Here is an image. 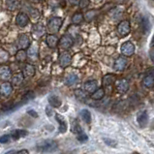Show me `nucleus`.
<instances>
[{
	"label": "nucleus",
	"mask_w": 154,
	"mask_h": 154,
	"mask_svg": "<svg viewBox=\"0 0 154 154\" xmlns=\"http://www.w3.org/2000/svg\"><path fill=\"white\" fill-rule=\"evenodd\" d=\"M58 144L54 140H45L37 144V149L42 152H54L56 150Z\"/></svg>",
	"instance_id": "f257e3e1"
},
{
	"label": "nucleus",
	"mask_w": 154,
	"mask_h": 154,
	"mask_svg": "<svg viewBox=\"0 0 154 154\" xmlns=\"http://www.w3.org/2000/svg\"><path fill=\"white\" fill-rule=\"evenodd\" d=\"M62 23H63V20L61 19V17H51L49 20V23H48V27H49L51 33H56L59 31L61 25H62Z\"/></svg>",
	"instance_id": "f03ea898"
},
{
	"label": "nucleus",
	"mask_w": 154,
	"mask_h": 154,
	"mask_svg": "<svg viewBox=\"0 0 154 154\" xmlns=\"http://www.w3.org/2000/svg\"><path fill=\"white\" fill-rule=\"evenodd\" d=\"M116 89L118 93L124 94L129 89V82L125 79H120V80L116 81Z\"/></svg>",
	"instance_id": "7ed1b4c3"
},
{
	"label": "nucleus",
	"mask_w": 154,
	"mask_h": 154,
	"mask_svg": "<svg viewBox=\"0 0 154 154\" xmlns=\"http://www.w3.org/2000/svg\"><path fill=\"white\" fill-rule=\"evenodd\" d=\"M134 52H135V46L132 42L127 41L122 44L121 54L124 56H131L134 54Z\"/></svg>",
	"instance_id": "20e7f679"
},
{
	"label": "nucleus",
	"mask_w": 154,
	"mask_h": 154,
	"mask_svg": "<svg viewBox=\"0 0 154 154\" xmlns=\"http://www.w3.org/2000/svg\"><path fill=\"white\" fill-rule=\"evenodd\" d=\"M130 30H131V27H130V23L128 20L121 21L117 26V32L122 37L127 36V35L130 33Z\"/></svg>",
	"instance_id": "39448f33"
},
{
	"label": "nucleus",
	"mask_w": 154,
	"mask_h": 154,
	"mask_svg": "<svg viewBox=\"0 0 154 154\" xmlns=\"http://www.w3.org/2000/svg\"><path fill=\"white\" fill-rule=\"evenodd\" d=\"M127 62H128V61H127V59L124 56H119L116 61H114L113 69L116 70V71H123V70L126 68Z\"/></svg>",
	"instance_id": "423d86ee"
},
{
	"label": "nucleus",
	"mask_w": 154,
	"mask_h": 154,
	"mask_svg": "<svg viewBox=\"0 0 154 154\" xmlns=\"http://www.w3.org/2000/svg\"><path fill=\"white\" fill-rule=\"evenodd\" d=\"M30 45V39L28 37V35L26 34H21L19 37V40H17V46L20 50H25L27 49Z\"/></svg>",
	"instance_id": "0eeeda50"
},
{
	"label": "nucleus",
	"mask_w": 154,
	"mask_h": 154,
	"mask_svg": "<svg viewBox=\"0 0 154 154\" xmlns=\"http://www.w3.org/2000/svg\"><path fill=\"white\" fill-rule=\"evenodd\" d=\"M56 120L58 121L59 123V127H58V131L59 133L61 134H64L66 131L68 129V125H67V121H66L65 117L63 116H61V114H58L56 113Z\"/></svg>",
	"instance_id": "6e6552de"
},
{
	"label": "nucleus",
	"mask_w": 154,
	"mask_h": 154,
	"mask_svg": "<svg viewBox=\"0 0 154 154\" xmlns=\"http://www.w3.org/2000/svg\"><path fill=\"white\" fill-rule=\"evenodd\" d=\"M12 85L10 82H4L0 85V96L2 97H9L10 94L12 93Z\"/></svg>",
	"instance_id": "1a4fd4ad"
},
{
	"label": "nucleus",
	"mask_w": 154,
	"mask_h": 154,
	"mask_svg": "<svg viewBox=\"0 0 154 154\" xmlns=\"http://www.w3.org/2000/svg\"><path fill=\"white\" fill-rule=\"evenodd\" d=\"M73 44H74L73 39L71 36H69V35H64L59 41L60 47L64 50H67V49H69V48H71L73 46Z\"/></svg>",
	"instance_id": "9d476101"
},
{
	"label": "nucleus",
	"mask_w": 154,
	"mask_h": 154,
	"mask_svg": "<svg viewBox=\"0 0 154 154\" xmlns=\"http://www.w3.org/2000/svg\"><path fill=\"white\" fill-rule=\"evenodd\" d=\"M71 61H72V56L68 52H63L61 54L60 57H59V64L61 67H67L70 64H71Z\"/></svg>",
	"instance_id": "9b49d317"
},
{
	"label": "nucleus",
	"mask_w": 154,
	"mask_h": 154,
	"mask_svg": "<svg viewBox=\"0 0 154 154\" xmlns=\"http://www.w3.org/2000/svg\"><path fill=\"white\" fill-rule=\"evenodd\" d=\"M28 21H29L28 16L24 14V13H20L16 17V23L20 27H24V26H26L28 23Z\"/></svg>",
	"instance_id": "f8f14e48"
},
{
	"label": "nucleus",
	"mask_w": 154,
	"mask_h": 154,
	"mask_svg": "<svg viewBox=\"0 0 154 154\" xmlns=\"http://www.w3.org/2000/svg\"><path fill=\"white\" fill-rule=\"evenodd\" d=\"M11 77V70L8 66H0V80L7 81Z\"/></svg>",
	"instance_id": "ddd939ff"
},
{
	"label": "nucleus",
	"mask_w": 154,
	"mask_h": 154,
	"mask_svg": "<svg viewBox=\"0 0 154 154\" xmlns=\"http://www.w3.org/2000/svg\"><path fill=\"white\" fill-rule=\"evenodd\" d=\"M98 89V82L96 81H89L85 83V90L88 93H93Z\"/></svg>",
	"instance_id": "4468645a"
},
{
	"label": "nucleus",
	"mask_w": 154,
	"mask_h": 154,
	"mask_svg": "<svg viewBox=\"0 0 154 154\" xmlns=\"http://www.w3.org/2000/svg\"><path fill=\"white\" fill-rule=\"evenodd\" d=\"M137 121L140 126H146V123L148 121V114L146 111H142L138 113V117H137Z\"/></svg>",
	"instance_id": "2eb2a0df"
},
{
	"label": "nucleus",
	"mask_w": 154,
	"mask_h": 154,
	"mask_svg": "<svg viewBox=\"0 0 154 154\" xmlns=\"http://www.w3.org/2000/svg\"><path fill=\"white\" fill-rule=\"evenodd\" d=\"M23 78H31L35 75V67L31 64H26L23 69Z\"/></svg>",
	"instance_id": "dca6fc26"
},
{
	"label": "nucleus",
	"mask_w": 154,
	"mask_h": 154,
	"mask_svg": "<svg viewBox=\"0 0 154 154\" xmlns=\"http://www.w3.org/2000/svg\"><path fill=\"white\" fill-rule=\"evenodd\" d=\"M46 43L50 48L54 49L57 46V44H58V38H57L55 35H48L46 39Z\"/></svg>",
	"instance_id": "f3484780"
},
{
	"label": "nucleus",
	"mask_w": 154,
	"mask_h": 154,
	"mask_svg": "<svg viewBox=\"0 0 154 154\" xmlns=\"http://www.w3.org/2000/svg\"><path fill=\"white\" fill-rule=\"evenodd\" d=\"M143 83L147 88H151V87L154 86V76H152L151 74H148L147 76L144 77Z\"/></svg>",
	"instance_id": "a211bd4d"
},
{
	"label": "nucleus",
	"mask_w": 154,
	"mask_h": 154,
	"mask_svg": "<svg viewBox=\"0 0 154 154\" xmlns=\"http://www.w3.org/2000/svg\"><path fill=\"white\" fill-rule=\"evenodd\" d=\"M49 103L51 107L54 108H59L61 106V100L58 96L56 95H51L49 97Z\"/></svg>",
	"instance_id": "6ab92c4d"
},
{
	"label": "nucleus",
	"mask_w": 154,
	"mask_h": 154,
	"mask_svg": "<svg viewBox=\"0 0 154 154\" xmlns=\"http://www.w3.org/2000/svg\"><path fill=\"white\" fill-rule=\"evenodd\" d=\"M23 79L24 78H23V73H17V74H16V75H14V76H13V78H12V83H11V85H15V86H19V85H20V83L23 82Z\"/></svg>",
	"instance_id": "aec40b11"
},
{
	"label": "nucleus",
	"mask_w": 154,
	"mask_h": 154,
	"mask_svg": "<svg viewBox=\"0 0 154 154\" xmlns=\"http://www.w3.org/2000/svg\"><path fill=\"white\" fill-rule=\"evenodd\" d=\"M79 82V78L77 75L75 74H70L69 76L66 78V85L68 86H73L75 85H77Z\"/></svg>",
	"instance_id": "412c9836"
},
{
	"label": "nucleus",
	"mask_w": 154,
	"mask_h": 154,
	"mask_svg": "<svg viewBox=\"0 0 154 154\" xmlns=\"http://www.w3.org/2000/svg\"><path fill=\"white\" fill-rule=\"evenodd\" d=\"M27 132H26L25 130H15L12 132L11 134V138L13 140H19L20 138H23L25 137V136H27Z\"/></svg>",
	"instance_id": "4be33fe9"
},
{
	"label": "nucleus",
	"mask_w": 154,
	"mask_h": 154,
	"mask_svg": "<svg viewBox=\"0 0 154 154\" xmlns=\"http://www.w3.org/2000/svg\"><path fill=\"white\" fill-rule=\"evenodd\" d=\"M114 82H116V76H114V75H112V74L106 75L103 79V85L104 86L112 85Z\"/></svg>",
	"instance_id": "5701e85b"
},
{
	"label": "nucleus",
	"mask_w": 154,
	"mask_h": 154,
	"mask_svg": "<svg viewBox=\"0 0 154 154\" xmlns=\"http://www.w3.org/2000/svg\"><path fill=\"white\" fill-rule=\"evenodd\" d=\"M142 28H143V31L144 34L148 33L149 30H150V28H151V24H150V23H149V20L146 17H143V20H142Z\"/></svg>",
	"instance_id": "b1692460"
},
{
	"label": "nucleus",
	"mask_w": 154,
	"mask_h": 154,
	"mask_svg": "<svg viewBox=\"0 0 154 154\" xmlns=\"http://www.w3.org/2000/svg\"><path fill=\"white\" fill-rule=\"evenodd\" d=\"M81 116L82 117V119L85 120L86 124H90L91 123V113L88 109H82L81 112Z\"/></svg>",
	"instance_id": "393cba45"
},
{
	"label": "nucleus",
	"mask_w": 154,
	"mask_h": 154,
	"mask_svg": "<svg viewBox=\"0 0 154 154\" xmlns=\"http://www.w3.org/2000/svg\"><path fill=\"white\" fill-rule=\"evenodd\" d=\"M105 96V90L103 88H98L96 91H94L91 95V98L93 100H101Z\"/></svg>",
	"instance_id": "a878e982"
},
{
	"label": "nucleus",
	"mask_w": 154,
	"mask_h": 154,
	"mask_svg": "<svg viewBox=\"0 0 154 154\" xmlns=\"http://www.w3.org/2000/svg\"><path fill=\"white\" fill-rule=\"evenodd\" d=\"M33 33H34V35L36 37H40L44 33H45V27H44V26L41 25V24L35 25L34 28H33Z\"/></svg>",
	"instance_id": "bb28decb"
},
{
	"label": "nucleus",
	"mask_w": 154,
	"mask_h": 154,
	"mask_svg": "<svg viewBox=\"0 0 154 154\" xmlns=\"http://www.w3.org/2000/svg\"><path fill=\"white\" fill-rule=\"evenodd\" d=\"M26 57H27V54L24 51V50H20L16 54V58L17 61H20V62H23L26 59Z\"/></svg>",
	"instance_id": "cd10ccee"
},
{
	"label": "nucleus",
	"mask_w": 154,
	"mask_h": 154,
	"mask_svg": "<svg viewBox=\"0 0 154 154\" xmlns=\"http://www.w3.org/2000/svg\"><path fill=\"white\" fill-rule=\"evenodd\" d=\"M20 1L19 0H7V7L9 10H16L19 7Z\"/></svg>",
	"instance_id": "c85d7f7f"
},
{
	"label": "nucleus",
	"mask_w": 154,
	"mask_h": 154,
	"mask_svg": "<svg viewBox=\"0 0 154 154\" xmlns=\"http://www.w3.org/2000/svg\"><path fill=\"white\" fill-rule=\"evenodd\" d=\"M27 54L29 57H37L38 55V47L37 45H32L31 47L28 49V51H27Z\"/></svg>",
	"instance_id": "c756f323"
},
{
	"label": "nucleus",
	"mask_w": 154,
	"mask_h": 154,
	"mask_svg": "<svg viewBox=\"0 0 154 154\" xmlns=\"http://www.w3.org/2000/svg\"><path fill=\"white\" fill-rule=\"evenodd\" d=\"M82 20H83V16H82V14H81V13H77V14H75L72 17V23L75 24L81 23Z\"/></svg>",
	"instance_id": "7c9ffc66"
},
{
	"label": "nucleus",
	"mask_w": 154,
	"mask_h": 154,
	"mask_svg": "<svg viewBox=\"0 0 154 154\" xmlns=\"http://www.w3.org/2000/svg\"><path fill=\"white\" fill-rule=\"evenodd\" d=\"M75 95H76L77 99L81 100V101H85L86 99V94L85 91H82L81 89H77L75 91Z\"/></svg>",
	"instance_id": "2f4dec72"
},
{
	"label": "nucleus",
	"mask_w": 154,
	"mask_h": 154,
	"mask_svg": "<svg viewBox=\"0 0 154 154\" xmlns=\"http://www.w3.org/2000/svg\"><path fill=\"white\" fill-rule=\"evenodd\" d=\"M77 139L80 140L81 143H85V142H86L87 140H88V137H87L85 132L82 131L79 134H77Z\"/></svg>",
	"instance_id": "473e14b6"
},
{
	"label": "nucleus",
	"mask_w": 154,
	"mask_h": 154,
	"mask_svg": "<svg viewBox=\"0 0 154 154\" xmlns=\"http://www.w3.org/2000/svg\"><path fill=\"white\" fill-rule=\"evenodd\" d=\"M34 97H35L34 92H33V91H28V92H26V93L23 95V101H29V100L33 99Z\"/></svg>",
	"instance_id": "72a5a7b5"
},
{
	"label": "nucleus",
	"mask_w": 154,
	"mask_h": 154,
	"mask_svg": "<svg viewBox=\"0 0 154 154\" xmlns=\"http://www.w3.org/2000/svg\"><path fill=\"white\" fill-rule=\"evenodd\" d=\"M8 58H9L8 52L5 51H3V50L0 51V62H4V61L8 60Z\"/></svg>",
	"instance_id": "f704fd0d"
},
{
	"label": "nucleus",
	"mask_w": 154,
	"mask_h": 154,
	"mask_svg": "<svg viewBox=\"0 0 154 154\" xmlns=\"http://www.w3.org/2000/svg\"><path fill=\"white\" fill-rule=\"evenodd\" d=\"M95 14H96V11H93V10H91V11H88L85 14V20H87V21H90V20H93V17H95Z\"/></svg>",
	"instance_id": "c9c22d12"
},
{
	"label": "nucleus",
	"mask_w": 154,
	"mask_h": 154,
	"mask_svg": "<svg viewBox=\"0 0 154 154\" xmlns=\"http://www.w3.org/2000/svg\"><path fill=\"white\" fill-rule=\"evenodd\" d=\"M104 142H105L106 144H108L109 146H112V147H116V144H117V143L116 142V140H113L112 139H108V138H105Z\"/></svg>",
	"instance_id": "e433bc0d"
},
{
	"label": "nucleus",
	"mask_w": 154,
	"mask_h": 154,
	"mask_svg": "<svg viewBox=\"0 0 154 154\" xmlns=\"http://www.w3.org/2000/svg\"><path fill=\"white\" fill-rule=\"evenodd\" d=\"M11 135H3L0 137V143H7L10 142Z\"/></svg>",
	"instance_id": "4c0bfd02"
},
{
	"label": "nucleus",
	"mask_w": 154,
	"mask_h": 154,
	"mask_svg": "<svg viewBox=\"0 0 154 154\" xmlns=\"http://www.w3.org/2000/svg\"><path fill=\"white\" fill-rule=\"evenodd\" d=\"M89 5V0H81L80 1V7L81 8H85Z\"/></svg>",
	"instance_id": "58836bf2"
},
{
	"label": "nucleus",
	"mask_w": 154,
	"mask_h": 154,
	"mask_svg": "<svg viewBox=\"0 0 154 154\" xmlns=\"http://www.w3.org/2000/svg\"><path fill=\"white\" fill-rule=\"evenodd\" d=\"M27 113L29 114V116H31L32 117H35V118H37L39 116L38 113L35 111H33V109H29V111H27Z\"/></svg>",
	"instance_id": "ea45409f"
},
{
	"label": "nucleus",
	"mask_w": 154,
	"mask_h": 154,
	"mask_svg": "<svg viewBox=\"0 0 154 154\" xmlns=\"http://www.w3.org/2000/svg\"><path fill=\"white\" fill-rule=\"evenodd\" d=\"M46 112L48 114V116H51L52 113H54V112H52V109H51L50 106H48V107L46 108Z\"/></svg>",
	"instance_id": "a19ab883"
},
{
	"label": "nucleus",
	"mask_w": 154,
	"mask_h": 154,
	"mask_svg": "<svg viewBox=\"0 0 154 154\" xmlns=\"http://www.w3.org/2000/svg\"><path fill=\"white\" fill-rule=\"evenodd\" d=\"M15 154H29L28 150H26V149H21L20 151H16Z\"/></svg>",
	"instance_id": "79ce46f5"
},
{
	"label": "nucleus",
	"mask_w": 154,
	"mask_h": 154,
	"mask_svg": "<svg viewBox=\"0 0 154 154\" xmlns=\"http://www.w3.org/2000/svg\"><path fill=\"white\" fill-rule=\"evenodd\" d=\"M15 153H16V151H15V150H10V151L6 152L5 154H15Z\"/></svg>",
	"instance_id": "37998d69"
},
{
	"label": "nucleus",
	"mask_w": 154,
	"mask_h": 154,
	"mask_svg": "<svg viewBox=\"0 0 154 154\" xmlns=\"http://www.w3.org/2000/svg\"><path fill=\"white\" fill-rule=\"evenodd\" d=\"M69 1L71 2L72 4H76V3H78L79 0H69Z\"/></svg>",
	"instance_id": "c03bdc74"
},
{
	"label": "nucleus",
	"mask_w": 154,
	"mask_h": 154,
	"mask_svg": "<svg viewBox=\"0 0 154 154\" xmlns=\"http://www.w3.org/2000/svg\"><path fill=\"white\" fill-rule=\"evenodd\" d=\"M150 46H151V47H154V35H153V37H152V40H151V43H150Z\"/></svg>",
	"instance_id": "a18cd8bd"
},
{
	"label": "nucleus",
	"mask_w": 154,
	"mask_h": 154,
	"mask_svg": "<svg viewBox=\"0 0 154 154\" xmlns=\"http://www.w3.org/2000/svg\"><path fill=\"white\" fill-rule=\"evenodd\" d=\"M150 57H151V60L153 61V63H154V54H150Z\"/></svg>",
	"instance_id": "49530a36"
},
{
	"label": "nucleus",
	"mask_w": 154,
	"mask_h": 154,
	"mask_svg": "<svg viewBox=\"0 0 154 154\" xmlns=\"http://www.w3.org/2000/svg\"><path fill=\"white\" fill-rule=\"evenodd\" d=\"M149 74H151V75H152V76H154V70H151V71H150V72H149Z\"/></svg>",
	"instance_id": "de8ad7c7"
},
{
	"label": "nucleus",
	"mask_w": 154,
	"mask_h": 154,
	"mask_svg": "<svg viewBox=\"0 0 154 154\" xmlns=\"http://www.w3.org/2000/svg\"><path fill=\"white\" fill-rule=\"evenodd\" d=\"M35 1H40V0H35Z\"/></svg>",
	"instance_id": "09e8293b"
},
{
	"label": "nucleus",
	"mask_w": 154,
	"mask_h": 154,
	"mask_svg": "<svg viewBox=\"0 0 154 154\" xmlns=\"http://www.w3.org/2000/svg\"><path fill=\"white\" fill-rule=\"evenodd\" d=\"M134 154H138V153H134Z\"/></svg>",
	"instance_id": "8fccbe9b"
},
{
	"label": "nucleus",
	"mask_w": 154,
	"mask_h": 154,
	"mask_svg": "<svg viewBox=\"0 0 154 154\" xmlns=\"http://www.w3.org/2000/svg\"><path fill=\"white\" fill-rule=\"evenodd\" d=\"M153 1H154V0H153Z\"/></svg>",
	"instance_id": "3c124183"
}]
</instances>
